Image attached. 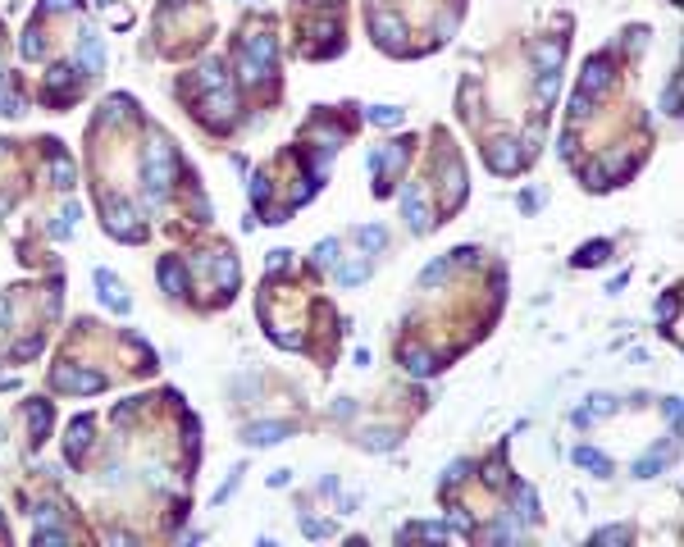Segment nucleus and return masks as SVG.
Returning <instances> with one entry per match:
<instances>
[{"label": "nucleus", "mask_w": 684, "mask_h": 547, "mask_svg": "<svg viewBox=\"0 0 684 547\" xmlns=\"http://www.w3.org/2000/svg\"><path fill=\"white\" fill-rule=\"evenodd\" d=\"M105 233L123 237V242H142V237H147V228L137 224V210H132V201L105 196Z\"/></svg>", "instance_id": "f257e3e1"}, {"label": "nucleus", "mask_w": 684, "mask_h": 547, "mask_svg": "<svg viewBox=\"0 0 684 547\" xmlns=\"http://www.w3.org/2000/svg\"><path fill=\"white\" fill-rule=\"evenodd\" d=\"M142 178H147V187H151V201H165V191H169V182H173V151L165 146V142H156V146L147 151Z\"/></svg>", "instance_id": "f03ea898"}, {"label": "nucleus", "mask_w": 684, "mask_h": 547, "mask_svg": "<svg viewBox=\"0 0 684 547\" xmlns=\"http://www.w3.org/2000/svg\"><path fill=\"white\" fill-rule=\"evenodd\" d=\"M402 215H406V224L416 228V233L429 228V206H425V187H420V182H406V187H402Z\"/></svg>", "instance_id": "7ed1b4c3"}, {"label": "nucleus", "mask_w": 684, "mask_h": 547, "mask_svg": "<svg viewBox=\"0 0 684 547\" xmlns=\"http://www.w3.org/2000/svg\"><path fill=\"white\" fill-rule=\"evenodd\" d=\"M287 434H292V429H287L283 420H256V425L247 429L242 443H247V447H274V443H283Z\"/></svg>", "instance_id": "20e7f679"}, {"label": "nucleus", "mask_w": 684, "mask_h": 547, "mask_svg": "<svg viewBox=\"0 0 684 547\" xmlns=\"http://www.w3.org/2000/svg\"><path fill=\"white\" fill-rule=\"evenodd\" d=\"M607 87H611V60H607V55H593V60L584 64V87H580V92L602 96Z\"/></svg>", "instance_id": "39448f33"}, {"label": "nucleus", "mask_w": 684, "mask_h": 547, "mask_svg": "<svg viewBox=\"0 0 684 547\" xmlns=\"http://www.w3.org/2000/svg\"><path fill=\"white\" fill-rule=\"evenodd\" d=\"M370 27H374V37H379L383 46H397L402 37H406V23H402L397 14H388V9H374V14H370Z\"/></svg>", "instance_id": "423d86ee"}, {"label": "nucleus", "mask_w": 684, "mask_h": 547, "mask_svg": "<svg viewBox=\"0 0 684 547\" xmlns=\"http://www.w3.org/2000/svg\"><path fill=\"white\" fill-rule=\"evenodd\" d=\"M55 383H60V388H73V392H101L105 388V379L101 374H92V370H60L55 374Z\"/></svg>", "instance_id": "0eeeda50"}, {"label": "nucleus", "mask_w": 684, "mask_h": 547, "mask_svg": "<svg viewBox=\"0 0 684 547\" xmlns=\"http://www.w3.org/2000/svg\"><path fill=\"white\" fill-rule=\"evenodd\" d=\"M92 425H96L92 415H78V420L69 425V438H64V452H69L73 460H78V456L87 452V443H92Z\"/></svg>", "instance_id": "6e6552de"}, {"label": "nucleus", "mask_w": 684, "mask_h": 547, "mask_svg": "<svg viewBox=\"0 0 684 547\" xmlns=\"http://www.w3.org/2000/svg\"><path fill=\"white\" fill-rule=\"evenodd\" d=\"M247 60L260 64V69H274V37H265V32H251L247 37Z\"/></svg>", "instance_id": "1a4fd4ad"}, {"label": "nucleus", "mask_w": 684, "mask_h": 547, "mask_svg": "<svg viewBox=\"0 0 684 547\" xmlns=\"http://www.w3.org/2000/svg\"><path fill=\"white\" fill-rule=\"evenodd\" d=\"M160 287H165V292H187V270H182V260H173V256H165V260H160Z\"/></svg>", "instance_id": "9d476101"}, {"label": "nucleus", "mask_w": 684, "mask_h": 547, "mask_svg": "<svg viewBox=\"0 0 684 547\" xmlns=\"http://www.w3.org/2000/svg\"><path fill=\"white\" fill-rule=\"evenodd\" d=\"M488 165H493L497 174H511V169H520L516 142H493V146H488Z\"/></svg>", "instance_id": "9b49d317"}, {"label": "nucleus", "mask_w": 684, "mask_h": 547, "mask_svg": "<svg viewBox=\"0 0 684 547\" xmlns=\"http://www.w3.org/2000/svg\"><path fill=\"white\" fill-rule=\"evenodd\" d=\"M575 465L580 470H589V474H598V479H607L611 474V460H607L598 447H575Z\"/></svg>", "instance_id": "f8f14e48"}, {"label": "nucleus", "mask_w": 684, "mask_h": 547, "mask_svg": "<svg viewBox=\"0 0 684 547\" xmlns=\"http://www.w3.org/2000/svg\"><path fill=\"white\" fill-rule=\"evenodd\" d=\"M402 365H406L411 374H420V379H425V374H433V370H438V360H433V356H429L425 347H402Z\"/></svg>", "instance_id": "ddd939ff"}, {"label": "nucleus", "mask_w": 684, "mask_h": 547, "mask_svg": "<svg viewBox=\"0 0 684 547\" xmlns=\"http://www.w3.org/2000/svg\"><path fill=\"white\" fill-rule=\"evenodd\" d=\"M78 60L87 64L92 73H101L105 69V55H101V37L96 32H82V51H78Z\"/></svg>", "instance_id": "4468645a"}, {"label": "nucleus", "mask_w": 684, "mask_h": 547, "mask_svg": "<svg viewBox=\"0 0 684 547\" xmlns=\"http://www.w3.org/2000/svg\"><path fill=\"white\" fill-rule=\"evenodd\" d=\"M461 201H466V169L456 160H447V210L461 206Z\"/></svg>", "instance_id": "2eb2a0df"}, {"label": "nucleus", "mask_w": 684, "mask_h": 547, "mask_svg": "<svg viewBox=\"0 0 684 547\" xmlns=\"http://www.w3.org/2000/svg\"><path fill=\"white\" fill-rule=\"evenodd\" d=\"M607 256H611V242H589V246H580V251H575V265H580V270L589 265V270H593V265H602Z\"/></svg>", "instance_id": "dca6fc26"}, {"label": "nucleus", "mask_w": 684, "mask_h": 547, "mask_svg": "<svg viewBox=\"0 0 684 547\" xmlns=\"http://www.w3.org/2000/svg\"><path fill=\"white\" fill-rule=\"evenodd\" d=\"M365 119L379 123V128H397V123H402V110H397V105H374V110H365Z\"/></svg>", "instance_id": "f3484780"}, {"label": "nucleus", "mask_w": 684, "mask_h": 547, "mask_svg": "<svg viewBox=\"0 0 684 547\" xmlns=\"http://www.w3.org/2000/svg\"><path fill=\"white\" fill-rule=\"evenodd\" d=\"M51 178H55V187H64V191H69L73 182H78V174H73V165H69L64 156H55V160H51Z\"/></svg>", "instance_id": "a211bd4d"}, {"label": "nucleus", "mask_w": 684, "mask_h": 547, "mask_svg": "<svg viewBox=\"0 0 684 547\" xmlns=\"http://www.w3.org/2000/svg\"><path fill=\"white\" fill-rule=\"evenodd\" d=\"M201 82H206V87H228V69H224V60H210L206 69H201Z\"/></svg>", "instance_id": "6ab92c4d"}, {"label": "nucleus", "mask_w": 684, "mask_h": 547, "mask_svg": "<svg viewBox=\"0 0 684 547\" xmlns=\"http://www.w3.org/2000/svg\"><path fill=\"white\" fill-rule=\"evenodd\" d=\"M73 228H78V206H64V210H60V219L51 224V233H55V237H69Z\"/></svg>", "instance_id": "aec40b11"}, {"label": "nucleus", "mask_w": 684, "mask_h": 547, "mask_svg": "<svg viewBox=\"0 0 684 547\" xmlns=\"http://www.w3.org/2000/svg\"><path fill=\"white\" fill-rule=\"evenodd\" d=\"M356 237H361V246H365V251H383V246H388V233H383L379 224H374V228H361Z\"/></svg>", "instance_id": "412c9836"}, {"label": "nucleus", "mask_w": 684, "mask_h": 547, "mask_svg": "<svg viewBox=\"0 0 684 547\" xmlns=\"http://www.w3.org/2000/svg\"><path fill=\"white\" fill-rule=\"evenodd\" d=\"M338 278H342L347 287H356V283H365V278H370V265H365V260H352V265H342V270H338Z\"/></svg>", "instance_id": "4be33fe9"}, {"label": "nucleus", "mask_w": 684, "mask_h": 547, "mask_svg": "<svg viewBox=\"0 0 684 547\" xmlns=\"http://www.w3.org/2000/svg\"><path fill=\"white\" fill-rule=\"evenodd\" d=\"M27 420H32V434H37V443H42V434H46V425H51V406H27Z\"/></svg>", "instance_id": "5701e85b"}, {"label": "nucleus", "mask_w": 684, "mask_h": 547, "mask_svg": "<svg viewBox=\"0 0 684 547\" xmlns=\"http://www.w3.org/2000/svg\"><path fill=\"white\" fill-rule=\"evenodd\" d=\"M233 105H237V101H233V92H228V87H219V92L206 101V110H210V114H228Z\"/></svg>", "instance_id": "b1692460"}, {"label": "nucleus", "mask_w": 684, "mask_h": 547, "mask_svg": "<svg viewBox=\"0 0 684 547\" xmlns=\"http://www.w3.org/2000/svg\"><path fill=\"white\" fill-rule=\"evenodd\" d=\"M315 265H324V270H329V265H338V242H315Z\"/></svg>", "instance_id": "393cba45"}, {"label": "nucleus", "mask_w": 684, "mask_h": 547, "mask_svg": "<svg viewBox=\"0 0 684 547\" xmlns=\"http://www.w3.org/2000/svg\"><path fill=\"white\" fill-rule=\"evenodd\" d=\"M516 502H520V515H525V520H538V497H534V488H520Z\"/></svg>", "instance_id": "a878e982"}, {"label": "nucleus", "mask_w": 684, "mask_h": 547, "mask_svg": "<svg viewBox=\"0 0 684 547\" xmlns=\"http://www.w3.org/2000/svg\"><path fill=\"white\" fill-rule=\"evenodd\" d=\"M593 406H589V415L593 420H598V415H611V410H616V397H611V392H593Z\"/></svg>", "instance_id": "bb28decb"}, {"label": "nucleus", "mask_w": 684, "mask_h": 547, "mask_svg": "<svg viewBox=\"0 0 684 547\" xmlns=\"http://www.w3.org/2000/svg\"><path fill=\"white\" fill-rule=\"evenodd\" d=\"M657 470H661V452H648V456L639 460V465H634V479H652Z\"/></svg>", "instance_id": "cd10ccee"}, {"label": "nucleus", "mask_w": 684, "mask_h": 547, "mask_svg": "<svg viewBox=\"0 0 684 547\" xmlns=\"http://www.w3.org/2000/svg\"><path fill=\"white\" fill-rule=\"evenodd\" d=\"M447 270H452V265H447V260H433V265H429V270H425V274H420V287H433V283H442V278H447Z\"/></svg>", "instance_id": "c85d7f7f"}, {"label": "nucleus", "mask_w": 684, "mask_h": 547, "mask_svg": "<svg viewBox=\"0 0 684 547\" xmlns=\"http://www.w3.org/2000/svg\"><path fill=\"white\" fill-rule=\"evenodd\" d=\"M365 443H370L374 452H388V447L397 443V434H388V429H374V434H365Z\"/></svg>", "instance_id": "c756f323"}, {"label": "nucleus", "mask_w": 684, "mask_h": 547, "mask_svg": "<svg viewBox=\"0 0 684 547\" xmlns=\"http://www.w3.org/2000/svg\"><path fill=\"white\" fill-rule=\"evenodd\" d=\"M589 110H593V96H589V92H575V101H571V119L580 123V119H584Z\"/></svg>", "instance_id": "7c9ffc66"}, {"label": "nucleus", "mask_w": 684, "mask_h": 547, "mask_svg": "<svg viewBox=\"0 0 684 547\" xmlns=\"http://www.w3.org/2000/svg\"><path fill=\"white\" fill-rule=\"evenodd\" d=\"M32 543H69V529H55V524H46V529L32 534Z\"/></svg>", "instance_id": "2f4dec72"}, {"label": "nucleus", "mask_w": 684, "mask_h": 547, "mask_svg": "<svg viewBox=\"0 0 684 547\" xmlns=\"http://www.w3.org/2000/svg\"><path fill=\"white\" fill-rule=\"evenodd\" d=\"M676 105H680V78H671L666 82V96H661V110H666V114H680Z\"/></svg>", "instance_id": "473e14b6"}, {"label": "nucleus", "mask_w": 684, "mask_h": 547, "mask_svg": "<svg viewBox=\"0 0 684 547\" xmlns=\"http://www.w3.org/2000/svg\"><path fill=\"white\" fill-rule=\"evenodd\" d=\"M301 529L311 534V539H329V534H333V524H329V520H311V515H306V520H301Z\"/></svg>", "instance_id": "72a5a7b5"}, {"label": "nucleus", "mask_w": 684, "mask_h": 547, "mask_svg": "<svg viewBox=\"0 0 684 547\" xmlns=\"http://www.w3.org/2000/svg\"><path fill=\"white\" fill-rule=\"evenodd\" d=\"M584 182H589L593 191H602L607 187V165H589V169H584Z\"/></svg>", "instance_id": "f704fd0d"}, {"label": "nucleus", "mask_w": 684, "mask_h": 547, "mask_svg": "<svg viewBox=\"0 0 684 547\" xmlns=\"http://www.w3.org/2000/svg\"><path fill=\"white\" fill-rule=\"evenodd\" d=\"M23 55H27V60H37V55H46V42H42L37 32H27V37H23Z\"/></svg>", "instance_id": "c9c22d12"}, {"label": "nucleus", "mask_w": 684, "mask_h": 547, "mask_svg": "<svg viewBox=\"0 0 684 547\" xmlns=\"http://www.w3.org/2000/svg\"><path fill=\"white\" fill-rule=\"evenodd\" d=\"M37 351H42V338H23V342L14 347V356H18V360H27V356H37Z\"/></svg>", "instance_id": "e433bc0d"}, {"label": "nucleus", "mask_w": 684, "mask_h": 547, "mask_svg": "<svg viewBox=\"0 0 684 547\" xmlns=\"http://www.w3.org/2000/svg\"><path fill=\"white\" fill-rule=\"evenodd\" d=\"M593 543H625V529H621V524H611V529H598V534H593Z\"/></svg>", "instance_id": "4c0bfd02"}, {"label": "nucleus", "mask_w": 684, "mask_h": 547, "mask_svg": "<svg viewBox=\"0 0 684 547\" xmlns=\"http://www.w3.org/2000/svg\"><path fill=\"white\" fill-rule=\"evenodd\" d=\"M251 201H256V206H265V201H269V182L265 178H251Z\"/></svg>", "instance_id": "58836bf2"}, {"label": "nucleus", "mask_w": 684, "mask_h": 547, "mask_svg": "<svg viewBox=\"0 0 684 547\" xmlns=\"http://www.w3.org/2000/svg\"><path fill=\"white\" fill-rule=\"evenodd\" d=\"M484 479H488V484H493V488H502V484H506V470H502V460H493V465H488V474H484Z\"/></svg>", "instance_id": "ea45409f"}, {"label": "nucleus", "mask_w": 684, "mask_h": 547, "mask_svg": "<svg viewBox=\"0 0 684 547\" xmlns=\"http://www.w3.org/2000/svg\"><path fill=\"white\" fill-rule=\"evenodd\" d=\"M51 82H55V87H64V82H73V69H69V64H60V69H51Z\"/></svg>", "instance_id": "a19ab883"}, {"label": "nucleus", "mask_w": 684, "mask_h": 547, "mask_svg": "<svg viewBox=\"0 0 684 547\" xmlns=\"http://www.w3.org/2000/svg\"><path fill=\"white\" fill-rule=\"evenodd\" d=\"M466 470H470V460H456V465L447 470V484H461V479H466Z\"/></svg>", "instance_id": "79ce46f5"}, {"label": "nucleus", "mask_w": 684, "mask_h": 547, "mask_svg": "<svg viewBox=\"0 0 684 547\" xmlns=\"http://www.w3.org/2000/svg\"><path fill=\"white\" fill-rule=\"evenodd\" d=\"M0 114H18V101H14V92H0Z\"/></svg>", "instance_id": "37998d69"}, {"label": "nucleus", "mask_w": 684, "mask_h": 547, "mask_svg": "<svg viewBox=\"0 0 684 547\" xmlns=\"http://www.w3.org/2000/svg\"><path fill=\"white\" fill-rule=\"evenodd\" d=\"M287 479H292V470H274V474H269V488H283Z\"/></svg>", "instance_id": "c03bdc74"}, {"label": "nucleus", "mask_w": 684, "mask_h": 547, "mask_svg": "<svg viewBox=\"0 0 684 547\" xmlns=\"http://www.w3.org/2000/svg\"><path fill=\"white\" fill-rule=\"evenodd\" d=\"M287 256H292V251H269V270H283Z\"/></svg>", "instance_id": "a18cd8bd"}, {"label": "nucleus", "mask_w": 684, "mask_h": 547, "mask_svg": "<svg viewBox=\"0 0 684 547\" xmlns=\"http://www.w3.org/2000/svg\"><path fill=\"white\" fill-rule=\"evenodd\" d=\"M666 415H671V425L680 420V397H666Z\"/></svg>", "instance_id": "49530a36"}, {"label": "nucleus", "mask_w": 684, "mask_h": 547, "mask_svg": "<svg viewBox=\"0 0 684 547\" xmlns=\"http://www.w3.org/2000/svg\"><path fill=\"white\" fill-rule=\"evenodd\" d=\"M78 0H46V9H73Z\"/></svg>", "instance_id": "de8ad7c7"}, {"label": "nucleus", "mask_w": 684, "mask_h": 547, "mask_svg": "<svg viewBox=\"0 0 684 547\" xmlns=\"http://www.w3.org/2000/svg\"><path fill=\"white\" fill-rule=\"evenodd\" d=\"M101 5H114V0H101Z\"/></svg>", "instance_id": "09e8293b"}, {"label": "nucleus", "mask_w": 684, "mask_h": 547, "mask_svg": "<svg viewBox=\"0 0 684 547\" xmlns=\"http://www.w3.org/2000/svg\"><path fill=\"white\" fill-rule=\"evenodd\" d=\"M173 5H178V0H173Z\"/></svg>", "instance_id": "8fccbe9b"}, {"label": "nucleus", "mask_w": 684, "mask_h": 547, "mask_svg": "<svg viewBox=\"0 0 684 547\" xmlns=\"http://www.w3.org/2000/svg\"><path fill=\"white\" fill-rule=\"evenodd\" d=\"M676 5H680V0H676Z\"/></svg>", "instance_id": "3c124183"}]
</instances>
